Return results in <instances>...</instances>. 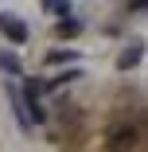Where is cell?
Segmentation results:
<instances>
[{"mask_svg":"<svg viewBox=\"0 0 148 152\" xmlns=\"http://www.w3.org/2000/svg\"><path fill=\"white\" fill-rule=\"evenodd\" d=\"M140 58H144V43L136 39L133 47H125V51H121V58H117V66H121V70H133V66L140 63Z\"/></svg>","mask_w":148,"mask_h":152,"instance_id":"3","label":"cell"},{"mask_svg":"<svg viewBox=\"0 0 148 152\" xmlns=\"http://www.w3.org/2000/svg\"><path fill=\"white\" fill-rule=\"evenodd\" d=\"M140 144V129H136V121H113V125L105 129V152H136Z\"/></svg>","mask_w":148,"mask_h":152,"instance_id":"1","label":"cell"},{"mask_svg":"<svg viewBox=\"0 0 148 152\" xmlns=\"http://www.w3.org/2000/svg\"><path fill=\"white\" fill-rule=\"evenodd\" d=\"M43 8L51 16H70V0H43Z\"/></svg>","mask_w":148,"mask_h":152,"instance_id":"7","label":"cell"},{"mask_svg":"<svg viewBox=\"0 0 148 152\" xmlns=\"http://www.w3.org/2000/svg\"><path fill=\"white\" fill-rule=\"evenodd\" d=\"M0 31H4L12 43H27V35H31V31H27V23H23L20 16H0Z\"/></svg>","mask_w":148,"mask_h":152,"instance_id":"2","label":"cell"},{"mask_svg":"<svg viewBox=\"0 0 148 152\" xmlns=\"http://www.w3.org/2000/svg\"><path fill=\"white\" fill-rule=\"evenodd\" d=\"M0 70H4V74H20V58L12 51H0Z\"/></svg>","mask_w":148,"mask_h":152,"instance_id":"6","label":"cell"},{"mask_svg":"<svg viewBox=\"0 0 148 152\" xmlns=\"http://www.w3.org/2000/svg\"><path fill=\"white\" fill-rule=\"evenodd\" d=\"M82 31V20H74V16H58V23H55V35L58 39H74Z\"/></svg>","mask_w":148,"mask_h":152,"instance_id":"4","label":"cell"},{"mask_svg":"<svg viewBox=\"0 0 148 152\" xmlns=\"http://www.w3.org/2000/svg\"><path fill=\"white\" fill-rule=\"evenodd\" d=\"M144 8H148V0H133V4H129V12H136V16H140Z\"/></svg>","mask_w":148,"mask_h":152,"instance_id":"8","label":"cell"},{"mask_svg":"<svg viewBox=\"0 0 148 152\" xmlns=\"http://www.w3.org/2000/svg\"><path fill=\"white\" fill-rule=\"evenodd\" d=\"M74 58H78V51H63V47H58V51L47 55V63L51 66H66V63H74Z\"/></svg>","mask_w":148,"mask_h":152,"instance_id":"5","label":"cell"}]
</instances>
